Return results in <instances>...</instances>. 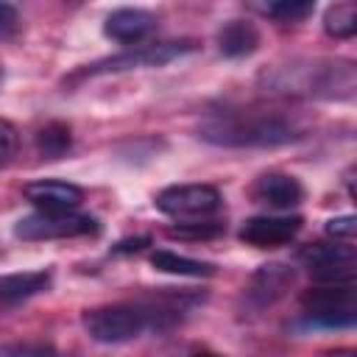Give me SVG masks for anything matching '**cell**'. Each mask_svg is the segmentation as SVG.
<instances>
[{
    "label": "cell",
    "mask_w": 357,
    "mask_h": 357,
    "mask_svg": "<svg viewBox=\"0 0 357 357\" xmlns=\"http://www.w3.org/2000/svg\"><path fill=\"white\" fill-rule=\"evenodd\" d=\"M181 301H195V296H178L170 301H117V304H103L92 307L84 312V329L92 340L114 346V343H128L148 329H170L181 312Z\"/></svg>",
    "instance_id": "obj_1"
},
{
    "label": "cell",
    "mask_w": 357,
    "mask_h": 357,
    "mask_svg": "<svg viewBox=\"0 0 357 357\" xmlns=\"http://www.w3.org/2000/svg\"><path fill=\"white\" fill-rule=\"evenodd\" d=\"M198 137L218 148H279L301 137L298 126L276 112H223L198 126Z\"/></svg>",
    "instance_id": "obj_2"
},
{
    "label": "cell",
    "mask_w": 357,
    "mask_h": 357,
    "mask_svg": "<svg viewBox=\"0 0 357 357\" xmlns=\"http://www.w3.org/2000/svg\"><path fill=\"white\" fill-rule=\"evenodd\" d=\"M301 307L307 312L304 326L310 329H349L357 321L354 310V282L351 284H318L301 293Z\"/></svg>",
    "instance_id": "obj_3"
},
{
    "label": "cell",
    "mask_w": 357,
    "mask_h": 357,
    "mask_svg": "<svg viewBox=\"0 0 357 357\" xmlns=\"http://www.w3.org/2000/svg\"><path fill=\"white\" fill-rule=\"evenodd\" d=\"M198 45L192 39H167V42H153V45H137L126 53L100 59L95 64H86L75 78H95V75H109V73H123V70H139V67H165L173 59H181L192 53Z\"/></svg>",
    "instance_id": "obj_4"
},
{
    "label": "cell",
    "mask_w": 357,
    "mask_h": 357,
    "mask_svg": "<svg viewBox=\"0 0 357 357\" xmlns=\"http://www.w3.org/2000/svg\"><path fill=\"white\" fill-rule=\"evenodd\" d=\"M100 223L92 215L81 212H33L14 223V237L36 243V240H67L98 234Z\"/></svg>",
    "instance_id": "obj_5"
},
{
    "label": "cell",
    "mask_w": 357,
    "mask_h": 357,
    "mask_svg": "<svg viewBox=\"0 0 357 357\" xmlns=\"http://www.w3.org/2000/svg\"><path fill=\"white\" fill-rule=\"evenodd\" d=\"M153 206L178 220H201L223 206V195L212 184H170L156 192Z\"/></svg>",
    "instance_id": "obj_6"
},
{
    "label": "cell",
    "mask_w": 357,
    "mask_h": 357,
    "mask_svg": "<svg viewBox=\"0 0 357 357\" xmlns=\"http://www.w3.org/2000/svg\"><path fill=\"white\" fill-rule=\"evenodd\" d=\"M298 262L321 284H351L357 271L351 243H310L298 251Z\"/></svg>",
    "instance_id": "obj_7"
},
{
    "label": "cell",
    "mask_w": 357,
    "mask_h": 357,
    "mask_svg": "<svg viewBox=\"0 0 357 357\" xmlns=\"http://www.w3.org/2000/svg\"><path fill=\"white\" fill-rule=\"evenodd\" d=\"M293 279H296V271H293L290 265H282V262L262 265V268L251 276V282L245 284V290H243V304H245V310L259 312V310L276 304V301L290 290Z\"/></svg>",
    "instance_id": "obj_8"
},
{
    "label": "cell",
    "mask_w": 357,
    "mask_h": 357,
    "mask_svg": "<svg viewBox=\"0 0 357 357\" xmlns=\"http://www.w3.org/2000/svg\"><path fill=\"white\" fill-rule=\"evenodd\" d=\"M301 223L298 215H254L240 226V240L254 248H279L301 231Z\"/></svg>",
    "instance_id": "obj_9"
},
{
    "label": "cell",
    "mask_w": 357,
    "mask_h": 357,
    "mask_svg": "<svg viewBox=\"0 0 357 357\" xmlns=\"http://www.w3.org/2000/svg\"><path fill=\"white\" fill-rule=\"evenodd\" d=\"M248 195L254 204H262L271 209H293L304 201V187L290 173L268 170V173L254 178V184L248 187Z\"/></svg>",
    "instance_id": "obj_10"
},
{
    "label": "cell",
    "mask_w": 357,
    "mask_h": 357,
    "mask_svg": "<svg viewBox=\"0 0 357 357\" xmlns=\"http://www.w3.org/2000/svg\"><path fill=\"white\" fill-rule=\"evenodd\" d=\"M22 195L36 206V212H75L84 204V190L61 178H39L22 187Z\"/></svg>",
    "instance_id": "obj_11"
},
{
    "label": "cell",
    "mask_w": 357,
    "mask_h": 357,
    "mask_svg": "<svg viewBox=\"0 0 357 357\" xmlns=\"http://www.w3.org/2000/svg\"><path fill=\"white\" fill-rule=\"evenodd\" d=\"M153 28H156V14H151L148 8H114L103 22V33L120 45H137Z\"/></svg>",
    "instance_id": "obj_12"
},
{
    "label": "cell",
    "mask_w": 357,
    "mask_h": 357,
    "mask_svg": "<svg viewBox=\"0 0 357 357\" xmlns=\"http://www.w3.org/2000/svg\"><path fill=\"white\" fill-rule=\"evenodd\" d=\"M215 42H218V50L226 59H245L259 47L262 36H259V28L251 20H229V22L220 25Z\"/></svg>",
    "instance_id": "obj_13"
},
{
    "label": "cell",
    "mask_w": 357,
    "mask_h": 357,
    "mask_svg": "<svg viewBox=\"0 0 357 357\" xmlns=\"http://www.w3.org/2000/svg\"><path fill=\"white\" fill-rule=\"evenodd\" d=\"M53 273L50 271H20V273H3L0 276V298L8 304L25 301L31 296H39L50 287Z\"/></svg>",
    "instance_id": "obj_14"
},
{
    "label": "cell",
    "mask_w": 357,
    "mask_h": 357,
    "mask_svg": "<svg viewBox=\"0 0 357 357\" xmlns=\"http://www.w3.org/2000/svg\"><path fill=\"white\" fill-rule=\"evenodd\" d=\"M151 265L162 273L190 276V279H206V276H215V271H218L212 262L192 259V257H184V254H176V251H153Z\"/></svg>",
    "instance_id": "obj_15"
},
{
    "label": "cell",
    "mask_w": 357,
    "mask_h": 357,
    "mask_svg": "<svg viewBox=\"0 0 357 357\" xmlns=\"http://www.w3.org/2000/svg\"><path fill=\"white\" fill-rule=\"evenodd\" d=\"M70 145H73V131H70V126L61 123V120L47 123V126L39 128V134H36V148H39V153H42L45 159H61V156L70 151Z\"/></svg>",
    "instance_id": "obj_16"
},
{
    "label": "cell",
    "mask_w": 357,
    "mask_h": 357,
    "mask_svg": "<svg viewBox=\"0 0 357 357\" xmlns=\"http://www.w3.org/2000/svg\"><path fill=\"white\" fill-rule=\"evenodd\" d=\"M324 31L335 39H351L357 33V6L351 0L329 6L324 14Z\"/></svg>",
    "instance_id": "obj_17"
},
{
    "label": "cell",
    "mask_w": 357,
    "mask_h": 357,
    "mask_svg": "<svg viewBox=\"0 0 357 357\" xmlns=\"http://www.w3.org/2000/svg\"><path fill=\"white\" fill-rule=\"evenodd\" d=\"M226 231V223L220 220H181L178 226H170L167 234L170 237H178V240H212V237H220Z\"/></svg>",
    "instance_id": "obj_18"
},
{
    "label": "cell",
    "mask_w": 357,
    "mask_h": 357,
    "mask_svg": "<svg viewBox=\"0 0 357 357\" xmlns=\"http://www.w3.org/2000/svg\"><path fill=\"white\" fill-rule=\"evenodd\" d=\"M312 8H315L312 0H279V3L265 6V14H268L271 20H276V22H282V25H287V22H301V20H307V17L312 14Z\"/></svg>",
    "instance_id": "obj_19"
},
{
    "label": "cell",
    "mask_w": 357,
    "mask_h": 357,
    "mask_svg": "<svg viewBox=\"0 0 357 357\" xmlns=\"http://www.w3.org/2000/svg\"><path fill=\"white\" fill-rule=\"evenodd\" d=\"M0 357H59V351L50 343L22 340V343H6V346H0Z\"/></svg>",
    "instance_id": "obj_20"
},
{
    "label": "cell",
    "mask_w": 357,
    "mask_h": 357,
    "mask_svg": "<svg viewBox=\"0 0 357 357\" xmlns=\"http://www.w3.org/2000/svg\"><path fill=\"white\" fill-rule=\"evenodd\" d=\"M17 148H20V134H17L14 123L0 117V167H6L17 156Z\"/></svg>",
    "instance_id": "obj_21"
},
{
    "label": "cell",
    "mask_w": 357,
    "mask_h": 357,
    "mask_svg": "<svg viewBox=\"0 0 357 357\" xmlns=\"http://www.w3.org/2000/svg\"><path fill=\"white\" fill-rule=\"evenodd\" d=\"M324 231H326L329 237H335V243H337V240L351 243V240H354V234H357V220H354V215H340V218L326 220Z\"/></svg>",
    "instance_id": "obj_22"
},
{
    "label": "cell",
    "mask_w": 357,
    "mask_h": 357,
    "mask_svg": "<svg viewBox=\"0 0 357 357\" xmlns=\"http://www.w3.org/2000/svg\"><path fill=\"white\" fill-rule=\"evenodd\" d=\"M20 31V11L11 3H0V39H11Z\"/></svg>",
    "instance_id": "obj_23"
},
{
    "label": "cell",
    "mask_w": 357,
    "mask_h": 357,
    "mask_svg": "<svg viewBox=\"0 0 357 357\" xmlns=\"http://www.w3.org/2000/svg\"><path fill=\"white\" fill-rule=\"evenodd\" d=\"M145 245H151V237H145V234H142V237H128V240H120V243H117L112 251H114V254H134V251H142Z\"/></svg>",
    "instance_id": "obj_24"
},
{
    "label": "cell",
    "mask_w": 357,
    "mask_h": 357,
    "mask_svg": "<svg viewBox=\"0 0 357 357\" xmlns=\"http://www.w3.org/2000/svg\"><path fill=\"white\" fill-rule=\"evenodd\" d=\"M190 357H223V354H218V351H209V349H201V351H192Z\"/></svg>",
    "instance_id": "obj_25"
}]
</instances>
